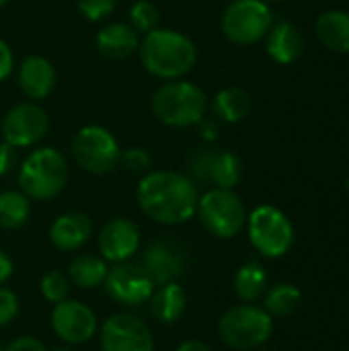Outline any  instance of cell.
I'll use <instances>...</instances> for the list:
<instances>
[{
	"mask_svg": "<svg viewBox=\"0 0 349 351\" xmlns=\"http://www.w3.org/2000/svg\"><path fill=\"white\" fill-rule=\"evenodd\" d=\"M136 199L150 220L177 226L195 216L200 189L185 173L148 171L138 183Z\"/></svg>",
	"mask_w": 349,
	"mask_h": 351,
	"instance_id": "cell-1",
	"label": "cell"
},
{
	"mask_svg": "<svg viewBox=\"0 0 349 351\" xmlns=\"http://www.w3.org/2000/svg\"><path fill=\"white\" fill-rule=\"evenodd\" d=\"M138 56L142 68L154 78L177 80L195 68L197 45L181 31L156 27L140 39Z\"/></svg>",
	"mask_w": 349,
	"mask_h": 351,
	"instance_id": "cell-2",
	"label": "cell"
},
{
	"mask_svg": "<svg viewBox=\"0 0 349 351\" xmlns=\"http://www.w3.org/2000/svg\"><path fill=\"white\" fill-rule=\"evenodd\" d=\"M154 117L169 128H195L210 109L208 95L189 80H165L150 99Z\"/></svg>",
	"mask_w": 349,
	"mask_h": 351,
	"instance_id": "cell-3",
	"label": "cell"
},
{
	"mask_svg": "<svg viewBox=\"0 0 349 351\" xmlns=\"http://www.w3.org/2000/svg\"><path fill=\"white\" fill-rule=\"evenodd\" d=\"M70 169L64 152L51 146L35 148L19 167V189L35 202L58 197L68 185Z\"/></svg>",
	"mask_w": 349,
	"mask_h": 351,
	"instance_id": "cell-4",
	"label": "cell"
},
{
	"mask_svg": "<svg viewBox=\"0 0 349 351\" xmlns=\"http://www.w3.org/2000/svg\"><path fill=\"white\" fill-rule=\"evenodd\" d=\"M274 319L263 306L243 302L222 313L218 321L220 339L232 350H255L269 341Z\"/></svg>",
	"mask_w": 349,
	"mask_h": 351,
	"instance_id": "cell-5",
	"label": "cell"
},
{
	"mask_svg": "<svg viewBox=\"0 0 349 351\" xmlns=\"http://www.w3.org/2000/svg\"><path fill=\"white\" fill-rule=\"evenodd\" d=\"M247 230L253 249L267 257L280 259L294 245V226L290 218L276 206L263 204L247 214Z\"/></svg>",
	"mask_w": 349,
	"mask_h": 351,
	"instance_id": "cell-6",
	"label": "cell"
},
{
	"mask_svg": "<svg viewBox=\"0 0 349 351\" xmlns=\"http://www.w3.org/2000/svg\"><path fill=\"white\" fill-rule=\"evenodd\" d=\"M195 216H200L202 226L216 239H232L247 224V208L234 189H208L200 195Z\"/></svg>",
	"mask_w": 349,
	"mask_h": 351,
	"instance_id": "cell-7",
	"label": "cell"
},
{
	"mask_svg": "<svg viewBox=\"0 0 349 351\" xmlns=\"http://www.w3.org/2000/svg\"><path fill=\"white\" fill-rule=\"evenodd\" d=\"M274 12L263 0H232L220 19L224 37L234 45H255L269 33Z\"/></svg>",
	"mask_w": 349,
	"mask_h": 351,
	"instance_id": "cell-8",
	"label": "cell"
},
{
	"mask_svg": "<svg viewBox=\"0 0 349 351\" xmlns=\"http://www.w3.org/2000/svg\"><path fill=\"white\" fill-rule=\"evenodd\" d=\"M121 146L103 125H84L72 140V158L91 175H107L119 167Z\"/></svg>",
	"mask_w": 349,
	"mask_h": 351,
	"instance_id": "cell-9",
	"label": "cell"
},
{
	"mask_svg": "<svg viewBox=\"0 0 349 351\" xmlns=\"http://www.w3.org/2000/svg\"><path fill=\"white\" fill-rule=\"evenodd\" d=\"M187 177L195 183L234 189L243 179V160L230 150L195 148L187 158Z\"/></svg>",
	"mask_w": 349,
	"mask_h": 351,
	"instance_id": "cell-10",
	"label": "cell"
},
{
	"mask_svg": "<svg viewBox=\"0 0 349 351\" xmlns=\"http://www.w3.org/2000/svg\"><path fill=\"white\" fill-rule=\"evenodd\" d=\"M2 140L14 148H29L39 144L49 132V115L35 101L16 103L6 111L0 123Z\"/></svg>",
	"mask_w": 349,
	"mask_h": 351,
	"instance_id": "cell-11",
	"label": "cell"
},
{
	"mask_svg": "<svg viewBox=\"0 0 349 351\" xmlns=\"http://www.w3.org/2000/svg\"><path fill=\"white\" fill-rule=\"evenodd\" d=\"M103 286L109 298L125 308L146 304L156 288L148 278V274L144 271V267L132 261L113 263V267H109L107 271Z\"/></svg>",
	"mask_w": 349,
	"mask_h": 351,
	"instance_id": "cell-12",
	"label": "cell"
},
{
	"mask_svg": "<svg viewBox=\"0 0 349 351\" xmlns=\"http://www.w3.org/2000/svg\"><path fill=\"white\" fill-rule=\"evenodd\" d=\"M101 351H154V337L146 321L117 313L101 327Z\"/></svg>",
	"mask_w": 349,
	"mask_h": 351,
	"instance_id": "cell-13",
	"label": "cell"
},
{
	"mask_svg": "<svg viewBox=\"0 0 349 351\" xmlns=\"http://www.w3.org/2000/svg\"><path fill=\"white\" fill-rule=\"evenodd\" d=\"M49 325L56 337H60L66 346L86 343L97 335L99 329V321L93 308L80 300L70 298H66L60 304H53Z\"/></svg>",
	"mask_w": 349,
	"mask_h": 351,
	"instance_id": "cell-14",
	"label": "cell"
},
{
	"mask_svg": "<svg viewBox=\"0 0 349 351\" xmlns=\"http://www.w3.org/2000/svg\"><path fill=\"white\" fill-rule=\"evenodd\" d=\"M140 265L148 274L154 286L177 282L187 269V257L183 249L171 241H154L142 251Z\"/></svg>",
	"mask_w": 349,
	"mask_h": 351,
	"instance_id": "cell-15",
	"label": "cell"
},
{
	"mask_svg": "<svg viewBox=\"0 0 349 351\" xmlns=\"http://www.w3.org/2000/svg\"><path fill=\"white\" fill-rule=\"evenodd\" d=\"M97 245L107 263L130 261L140 249V228L130 218H111L99 230Z\"/></svg>",
	"mask_w": 349,
	"mask_h": 351,
	"instance_id": "cell-16",
	"label": "cell"
},
{
	"mask_svg": "<svg viewBox=\"0 0 349 351\" xmlns=\"http://www.w3.org/2000/svg\"><path fill=\"white\" fill-rule=\"evenodd\" d=\"M16 82L23 95L31 101H41L51 95L56 86V70L43 56H27L16 70Z\"/></svg>",
	"mask_w": 349,
	"mask_h": 351,
	"instance_id": "cell-17",
	"label": "cell"
},
{
	"mask_svg": "<svg viewBox=\"0 0 349 351\" xmlns=\"http://www.w3.org/2000/svg\"><path fill=\"white\" fill-rule=\"evenodd\" d=\"M93 234V222L84 212H64L49 226V241L58 251L82 249Z\"/></svg>",
	"mask_w": 349,
	"mask_h": 351,
	"instance_id": "cell-18",
	"label": "cell"
},
{
	"mask_svg": "<svg viewBox=\"0 0 349 351\" xmlns=\"http://www.w3.org/2000/svg\"><path fill=\"white\" fill-rule=\"evenodd\" d=\"M95 43L101 56L109 60H125L138 51L140 33L130 23L111 21L97 31Z\"/></svg>",
	"mask_w": 349,
	"mask_h": 351,
	"instance_id": "cell-19",
	"label": "cell"
},
{
	"mask_svg": "<svg viewBox=\"0 0 349 351\" xmlns=\"http://www.w3.org/2000/svg\"><path fill=\"white\" fill-rule=\"evenodd\" d=\"M265 49L274 62L282 66L294 64L304 51L302 31L290 21H274L269 33L265 35Z\"/></svg>",
	"mask_w": 349,
	"mask_h": 351,
	"instance_id": "cell-20",
	"label": "cell"
},
{
	"mask_svg": "<svg viewBox=\"0 0 349 351\" xmlns=\"http://www.w3.org/2000/svg\"><path fill=\"white\" fill-rule=\"evenodd\" d=\"M317 39L333 53H349V10H325L315 21Z\"/></svg>",
	"mask_w": 349,
	"mask_h": 351,
	"instance_id": "cell-21",
	"label": "cell"
},
{
	"mask_svg": "<svg viewBox=\"0 0 349 351\" xmlns=\"http://www.w3.org/2000/svg\"><path fill=\"white\" fill-rule=\"evenodd\" d=\"M148 306H150V315L154 321L173 325L185 313V306H187L185 290L179 286V282L156 286L152 296L148 298Z\"/></svg>",
	"mask_w": 349,
	"mask_h": 351,
	"instance_id": "cell-22",
	"label": "cell"
},
{
	"mask_svg": "<svg viewBox=\"0 0 349 351\" xmlns=\"http://www.w3.org/2000/svg\"><path fill=\"white\" fill-rule=\"evenodd\" d=\"M251 107H253V99L241 86H224L210 101V109L214 117L224 123L243 121L251 113Z\"/></svg>",
	"mask_w": 349,
	"mask_h": 351,
	"instance_id": "cell-23",
	"label": "cell"
},
{
	"mask_svg": "<svg viewBox=\"0 0 349 351\" xmlns=\"http://www.w3.org/2000/svg\"><path fill=\"white\" fill-rule=\"evenodd\" d=\"M109 265L103 257L99 255H76L70 265H68V280L70 284H74L80 290H95L99 286H103L105 278H107Z\"/></svg>",
	"mask_w": 349,
	"mask_h": 351,
	"instance_id": "cell-24",
	"label": "cell"
},
{
	"mask_svg": "<svg viewBox=\"0 0 349 351\" xmlns=\"http://www.w3.org/2000/svg\"><path fill=\"white\" fill-rule=\"evenodd\" d=\"M234 294L241 302H259L267 290V274L265 267L259 261H247L243 263L232 280Z\"/></svg>",
	"mask_w": 349,
	"mask_h": 351,
	"instance_id": "cell-25",
	"label": "cell"
},
{
	"mask_svg": "<svg viewBox=\"0 0 349 351\" xmlns=\"http://www.w3.org/2000/svg\"><path fill=\"white\" fill-rule=\"evenodd\" d=\"M302 304V292L288 282H280L265 290L263 294V308L269 313L272 319H286L292 317Z\"/></svg>",
	"mask_w": 349,
	"mask_h": 351,
	"instance_id": "cell-26",
	"label": "cell"
},
{
	"mask_svg": "<svg viewBox=\"0 0 349 351\" xmlns=\"http://www.w3.org/2000/svg\"><path fill=\"white\" fill-rule=\"evenodd\" d=\"M31 199L21 189L0 191V228L19 230L29 222Z\"/></svg>",
	"mask_w": 349,
	"mask_h": 351,
	"instance_id": "cell-27",
	"label": "cell"
},
{
	"mask_svg": "<svg viewBox=\"0 0 349 351\" xmlns=\"http://www.w3.org/2000/svg\"><path fill=\"white\" fill-rule=\"evenodd\" d=\"M160 23V10L150 0H138L130 6V25L138 33H150Z\"/></svg>",
	"mask_w": 349,
	"mask_h": 351,
	"instance_id": "cell-28",
	"label": "cell"
},
{
	"mask_svg": "<svg viewBox=\"0 0 349 351\" xmlns=\"http://www.w3.org/2000/svg\"><path fill=\"white\" fill-rule=\"evenodd\" d=\"M70 280L64 271H47L43 278H41V284H39V290H41V296L51 302V304H60L64 302L68 296H70Z\"/></svg>",
	"mask_w": 349,
	"mask_h": 351,
	"instance_id": "cell-29",
	"label": "cell"
},
{
	"mask_svg": "<svg viewBox=\"0 0 349 351\" xmlns=\"http://www.w3.org/2000/svg\"><path fill=\"white\" fill-rule=\"evenodd\" d=\"M76 6L84 19H88L93 23H101L113 14L117 0H76Z\"/></svg>",
	"mask_w": 349,
	"mask_h": 351,
	"instance_id": "cell-30",
	"label": "cell"
},
{
	"mask_svg": "<svg viewBox=\"0 0 349 351\" xmlns=\"http://www.w3.org/2000/svg\"><path fill=\"white\" fill-rule=\"evenodd\" d=\"M119 165L130 173H148L152 167V156L148 154V150L136 146V148L121 150Z\"/></svg>",
	"mask_w": 349,
	"mask_h": 351,
	"instance_id": "cell-31",
	"label": "cell"
},
{
	"mask_svg": "<svg viewBox=\"0 0 349 351\" xmlns=\"http://www.w3.org/2000/svg\"><path fill=\"white\" fill-rule=\"evenodd\" d=\"M19 308H21L19 296L10 288H2L0 286V329L10 325L16 319Z\"/></svg>",
	"mask_w": 349,
	"mask_h": 351,
	"instance_id": "cell-32",
	"label": "cell"
},
{
	"mask_svg": "<svg viewBox=\"0 0 349 351\" xmlns=\"http://www.w3.org/2000/svg\"><path fill=\"white\" fill-rule=\"evenodd\" d=\"M16 167H19V148L2 140L0 142V177L10 175Z\"/></svg>",
	"mask_w": 349,
	"mask_h": 351,
	"instance_id": "cell-33",
	"label": "cell"
},
{
	"mask_svg": "<svg viewBox=\"0 0 349 351\" xmlns=\"http://www.w3.org/2000/svg\"><path fill=\"white\" fill-rule=\"evenodd\" d=\"M4 351H47V348L43 346V341H39L37 337H31V335H23V337H16L12 339Z\"/></svg>",
	"mask_w": 349,
	"mask_h": 351,
	"instance_id": "cell-34",
	"label": "cell"
},
{
	"mask_svg": "<svg viewBox=\"0 0 349 351\" xmlns=\"http://www.w3.org/2000/svg\"><path fill=\"white\" fill-rule=\"evenodd\" d=\"M14 70V53L10 45L0 37V82L6 80Z\"/></svg>",
	"mask_w": 349,
	"mask_h": 351,
	"instance_id": "cell-35",
	"label": "cell"
},
{
	"mask_svg": "<svg viewBox=\"0 0 349 351\" xmlns=\"http://www.w3.org/2000/svg\"><path fill=\"white\" fill-rule=\"evenodd\" d=\"M195 128H197V134H200V138H202V140H206V142H214V140H218L220 128H218V121H216V119H208V117H204Z\"/></svg>",
	"mask_w": 349,
	"mask_h": 351,
	"instance_id": "cell-36",
	"label": "cell"
},
{
	"mask_svg": "<svg viewBox=\"0 0 349 351\" xmlns=\"http://www.w3.org/2000/svg\"><path fill=\"white\" fill-rule=\"evenodd\" d=\"M12 271H14V263H12L10 255L0 249V286H4V282L10 280Z\"/></svg>",
	"mask_w": 349,
	"mask_h": 351,
	"instance_id": "cell-37",
	"label": "cell"
},
{
	"mask_svg": "<svg viewBox=\"0 0 349 351\" xmlns=\"http://www.w3.org/2000/svg\"><path fill=\"white\" fill-rule=\"evenodd\" d=\"M175 351H212L210 346H206L204 341H197V339H187V341H183L179 348Z\"/></svg>",
	"mask_w": 349,
	"mask_h": 351,
	"instance_id": "cell-38",
	"label": "cell"
},
{
	"mask_svg": "<svg viewBox=\"0 0 349 351\" xmlns=\"http://www.w3.org/2000/svg\"><path fill=\"white\" fill-rule=\"evenodd\" d=\"M51 351H74L70 346H60V348H53Z\"/></svg>",
	"mask_w": 349,
	"mask_h": 351,
	"instance_id": "cell-39",
	"label": "cell"
},
{
	"mask_svg": "<svg viewBox=\"0 0 349 351\" xmlns=\"http://www.w3.org/2000/svg\"><path fill=\"white\" fill-rule=\"evenodd\" d=\"M263 2H267V4H276V2H284V0H263Z\"/></svg>",
	"mask_w": 349,
	"mask_h": 351,
	"instance_id": "cell-40",
	"label": "cell"
},
{
	"mask_svg": "<svg viewBox=\"0 0 349 351\" xmlns=\"http://www.w3.org/2000/svg\"><path fill=\"white\" fill-rule=\"evenodd\" d=\"M6 2H8V0H0V8H2V6H4Z\"/></svg>",
	"mask_w": 349,
	"mask_h": 351,
	"instance_id": "cell-41",
	"label": "cell"
},
{
	"mask_svg": "<svg viewBox=\"0 0 349 351\" xmlns=\"http://www.w3.org/2000/svg\"><path fill=\"white\" fill-rule=\"evenodd\" d=\"M346 187H348V189H349V179H348V183H346Z\"/></svg>",
	"mask_w": 349,
	"mask_h": 351,
	"instance_id": "cell-42",
	"label": "cell"
},
{
	"mask_svg": "<svg viewBox=\"0 0 349 351\" xmlns=\"http://www.w3.org/2000/svg\"><path fill=\"white\" fill-rule=\"evenodd\" d=\"M0 351H4V348H2V343H0Z\"/></svg>",
	"mask_w": 349,
	"mask_h": 351,
	"instance_id": "cell-43",
	"label": "cell"
}]
</instances>
